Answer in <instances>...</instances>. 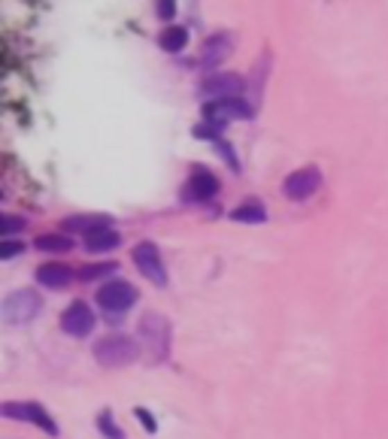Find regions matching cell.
I'll return each instance as SVG.
<instances>
[{
  "instance_id": "16",
  "label": "cell",
  "mask_w": 388,
  "mask_h": 439,
  "mask_svg": "<svg viewBox=\"0 0 388 439\" xmlns=\"http://www.w3.org/2000/svg\"><path fill=\"white\" fill-rule=\"evenodd\" d=\"M34 248H40V252H49V255H64L73 248V239L67 234H43L34 239Z\"/></svg>"
},
{
  "instance_id": "8",
  "label": "cell",
  "mask_w": 388,
  "mask_h": 439,
  "mask_svg": "<svg viewBox=\"0 0 388 439\" xmlns=\"http://www.w3.org/2000/svg\"><path fill=\"white\" fill-rule=\"evenodd\" d=\"M255 115V106L240 101V97H228V101H210L203 106V119L206 121H216V124H225L230 119H252Z\"/></svg>"
},
{
  "instance_id": "2",
  "label": "cell",
  "mask_w": 388,
  "mask_h": 439,
  "mask_svg": "<svg viewBox=\"0 0 388 439\" xmlns=\"http://www.w3.org/2000/svg\"><path fill=\"white\" fill-rule=\"evenodd\" d=\"M94 358L101 367L106 370H119V367H130L140 358V345L134 336L128 334H110L103 339H97L94 345Z\"/></svg>"
},
{
  "instance_id": "7",
  "label": "cell",
  "mask_w": 388,
  "mask_h": 439,
  "mask_svg": "<svg viewBox=\"0 0 388 439\" xmlns=\"http://www.w3.org/2000/svg\"><path fill=\"white\" fill-rule=\"evenodd\" d=\"M6 418H22V421H28V424H37L43 433H49V436H58V424H55V418L49 415V412L43 409L40 403H34V400H28V403H6L3 409Z\"/></svg>"
},
{
  "instance_id": "24",
  "label": "cell",
  "mask_w": 388,
  "mask_h": 439,
  "mask_svg": "<svg viewBox=\"0 0 388 439\" xmlns=\"http://www.w3.org/2000/svg\"><path fill=\"white\" fill-rule=\"evenodd\" d=\"M28 221L24 218H19V215H6L3 218V234H15V230H22Z\"/></svg>"
},
{
  "instance_id": "20",
  "label": "cell",
  "mask_w": 388,
  "mask_h": 439,
  "mask_svg": "<svg viewBox=\"0 0 388 439\" xmlns=\"http://www.w3.org/2000/svg\"><path fill=\"white\" fill-rule=\"evenodd\" d=\"M97 430H101L106 439H125V430L115 424V418H112L110 409H103L101 415H97Z\"/></svg>"
},
{
  "instance_id": "9",
  "label": "cell",
  "mask_w": 388,
  "mask_h": 439,
  "mask_svg": "<svg viewBox=\"0 0 388 439\" xmlns=\"http://www.w3.org/2000/svg\"><path fill=\"white\" fill-rule=\"evenodd\" d=\"M216 194H219V179L206 167H194L192 179H188L185 188H183V200L185 203H206Z\"/></svg>"
},
{
  "instance_id": "4",
  "label": "cell",
  "mask_w": 388,
  "mask_h": 439,
  "mask_svg": "<svg viewBox=\"0 0 388 439\" xmlns=\"http://www.w3.org/2000/svg\"><path fill=\"white\" fill-rule=\"evenodd\" d=\"M134 303H137V288L125 279H112L97 288V306L106 316H125Z\"/></svg>"
},
{
  "instance_id": "12",
  "label": "cell",
  "mask_w": 388,
  "mask_h": 439,
  "mask_svg": "<svg viewBox=\"0 0 388 439\" xmlns=\"http://www.w3.org/2000/svg\"><path fill=\"white\" fill-rule=\"evenodd\" d=\"M112 218L110 215H70V218L61 221V230H70V234H101V230H110Z\"/></svg>"
},
{
  "instance_id": "25",
  "label": "cell",
  "mask_w": 388,
  "mask_h": 439,
  "mask_svg": "<svg viewBox=\"0 0 388 439\" xmlns=\"http://www.w3.org/2000/svg\"><path fill=\"white\" fill-rule=\"evenodd\" d=\"M158 15H161V19H173V15H176V3H173V0H161Z\"/></svg>"
},
{
  "instance_id": "1",
  "label": "cell",
  "mask_w": 388,
  "mask_h": 439,
  "mask_svg": "<svg viewBox=\"0 0 388 439\" xmlns=\"http://www.w3.org/2000/svg\"><path fill=\"white\" fill-rule=\"evenodd\" d=\"M140 339L146 345V354L152 363H164L170 358V339H173V325L170 318L158 316V312H146L140 318Z\"/></svg>"
},
{
  "instance_id": "21",
  "label": "cell",
  "mask_w": 388,
  "mask_h": 439,
  "mask_svg": "<svg viewBox=\"0 0 388 439\" xmlns=\"http://www.w3.org/2000/svg\"><path fill=\"white\" fill-rule=\"evenodd\" d=\"M24 243H15V239H3V243H0V258L3 261H10V258H19V255H24Z\"/></svg>"
},
{
  "instance_id": "22",
  "label": "cell",
  "mask_w": 388,
  "mask_h": 439,
  "mask_svg": "<svg viewBox=\"0 0 388 439\" xmlns=\"http://www.w3.org/2000/svg\"><path fill=\"white\" fill-rule=\"evenodd\" d=\"M134 415H137V421L143 424V430L146 433H158V421H155V415L149 409H143V406H137L134 409Z\"/></svg>"
},
{
  "instance_id": "17",
  "label": "cell",
  "mask_w": 388,
  "mask_h": 439,
  "mask_svg": "<svg viewBox=\"0 0 388 439\" xmlns=\"http://www.w3.org/2000/svg\"><path fill=\"white\" fill-rule=\"evenodd\" d=\"M119 243H121V236L110 227V230H101V234H92V236H88V239H85V248H88L92 255H103V252H112V248H119Z\"/></svg>"
},
{
  "instance_id": "5",
  "label": "cell",
  "mask_w": 388,
  "mask_h": 439,
  "mask_svg": "<svg viewBox=\"0 0 388 439\" xmlns=\"http://www.w3.org/2000/svg\"><path fill=\"white\" fill-rule=\"evenodd\" d=\"M134 264H137V270L152 282V285H158V288L167 285V267H164L161 248L155 243H149V239H146V243H140L134 248Z\"/></svg>"
},
{
  "instance_id": "14",
  "label": "cell",
  "mask_w": 388,
  "mask_h": 439,
  "mask_svg": "<svg viewBox=\"0 0 388 439\" xmlns=\"http://www.w3.org/2000/svg\"><path fill=\"white\" fill-rule=\"evenodd\" d=\"M234 49V37L230 34H216L203 43V52H201V67H216L219 61H225Z\"/></svg>"
},
{
  "instance_id": "10",
  "label": "cell",
  "mask_w": 388,
  "mask_h": 439,
  "mask_svg": "<svg viewBox=\"0 0 388 439\" xmlns=\"http://www.w3.org/2000/svg\"><path fill=\"white\" fill-rule=\"evenodd\" d=\"M61 330L67 336H88L94 330V312L88 303L82 300H73L61 316Z\"/></svg>"
},
{
  "instance_id": "13",
  "label": "cell",
  "mask_w": 388,
  "mask_h": 439,
  "mask_svg": "<svg viewBox=\"0 0 388 439\" xmlns=\"http://www.w3.org/2000/svg\"><path fill=\"white\" fill-rule=\"evenodd\" d=\"M73 279H76V273H73L70 264L49 261L43 267H37V282L46 288H64V285H70Z\"/></svg>"
},
{
  "instance_id": "19",
  "label": "cell",
  "mask_w": 388,
  "mask_h": 439,
  "mask_svg": "<svg viewBox=\"0 0 388 439\" xmlns=\"http://www.w3.org/2000/svg\"><path fill=\"white\" fill-rule=\"evenodd\" d=\"M115 270H119V264H115V261H106V264H88V267H82L76 276H79V282H94V279L112 276Z\"/></svg>"
},
{
  "instance_id": "15",
  "label": "cell",
  "mask_w": 388,
  "mask_h": 439,
  "mask_svg": "<svg viewBox=\"0 0 388 439\" xmlns=\"http://www.w3.org/2000/svg\"><path fill=\"white\" fill-rule=\"evenodd\" d=\"M230 221H243V225H264L267 221V206L258 197H249L230 212Z\"/></svg>"
},
{
  "instance_id": "11",
  "label": "cell",
  "mask_w": 388,
  "mask_h": 439,
  "mask_svg": "<svg viewBox=\"0 0 388 439\" xmlns=\"http://www.w3.org/2000/svg\"><path fill=\"white\" fill-rule=\"evenodd\" d=\"M246 91V82L237 76V73H216V76H206L201 85L203 97H212V101H228V97H240Z\"/></svg>"
},
{
  "instance_id": "23",
  "label": "cell",
  "mask_w": 388,
  "mask_h": 439,
  "mask_svg": "<svg viewBox=\"0 0 388 439\" xmlns=\"http://www.w3.org/2000/svg\"><path fill=\"white\" fill-rule=\"evenodd\" d=\"M216 146L221 148V155H225L228 167H230V170H234V173H240V164H237V155H234V148H230L228 143H221V139H219V143H216Z\"/></svg>"
},
{
  "instance_id": "6",
  "label": "cell",
  "mask_w": 388,
  "mask_h": 439,
  "mask_svg": "<svg viewBox=\"0 0 388 439\" xmlns=\"http://www.w3.org/2000/svg\"><path fill=\"white\" fill-rule=\"evenodd\" d=\"M319 188H321V170L319 167H301V170H294L292 176L285 179L282 194L288 197V200H294V203H303V200H310Z\"/></svg>"
},
{
  "instance_id": "3",
  "label": "cell",
  "mask_w": 388,
  "mask_h": 439,
  "mask_svg": "<svg viewBox=\"0 0 388 439\" xmlns=\"http://www.w3.org/2000/svg\"><path fill=\"white\" fill-rule=\"evenodd\" d=\"M40 312H43V297L34 288H19L3 300V321L10 327H22L31 325Z\"/></svg>"
},
{
  "instance_id": "18",
  "label": "cell",
  "mask_w": 388,
  "mask_h": 439,
  "mask_svg": "<svg viewBox=\"0 0 388 439\" xmlns=\"http://www.w3.org/2000/svg\"><path fill=\"white\" fill-rule=\"evenodd\" d=\"M161 49L164 52H170V55H176V52H183V49L188 46V31L185 28H167L161 34Z\"/></svg>"
}]
</instances>
